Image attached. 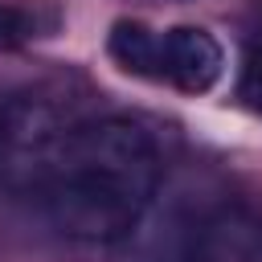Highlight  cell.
<instances>
[{
  "instance_id": "obj_1",
  "label": "cell",
  "mask_w": 262,
  "mask_h": 262,
  "mask_svg": "<svg viewBox=\"0 0 262 262\" xmlns=\"http://www.w3.org/2000/svg\"><path fill=\"white\" fill-rule=\"evenodd\" d=\"M160 176L164 147L139 119H78L33 94L0 106V180L33 196L45 221L74 242L127 237Z\"/></svg>"
},
{
  "instance_id": "obj_2",
  "label": "cell",
  "mask_w": 262,
  "mask_h": 262,
  "mask_svg": "<svg viewBox=\"0 0 262 262\" xmlns=\"http://www.w3.org/2000/svg\"><path fill=\"white\" fill-rule=\"evenodd\" d=\"M221 70H225V53L213 41V33L192 25H176L160 33V78H168L184 94L213 90Z\"/></svg>"
},
{
  "instance_id": "obj_3",
  "label": "cell",
  "mask_w": 262,
  "mask_h": 262,
  "mask_svg": "<svg viewBox=\"0 0 262 262\" xmlns=\"http://www.w3.org/2000/svg\"><path fill=\"white\" fill-rule=\"evenodd\" d=\"M180 262H262V217L250 209L205 217Z\"/></svg>"
},
{
  "instance_id": "obj_4",
  "label": "cell",
  "mask_w": 262,
  "mask_h": 262,
  "mask_svg": "<svg viewBox=\"0 0 262 262\" xmlns=\"http://www.w3.org/2000/svg\"><path fill=\"white\" fill-rule=\"evenodd\" d=\"M106 53L139 78H160V33L139 20H115L106 37Z\"/></svg>"
},
{
  "instance_id": "obj_5",
  "label": "cell",
  "mask_w": 262,
  "mask_h": 262,
  "mask_svg": "<svg viewBox=\"0 0 262 262\" xmlns=\"http://www.w3.org/2000/svg\"><path fill=\"white\" fill-rule=\"evenodd\" d=\"M237 98L254 111H262V41H250L242 53V74H237Z\"/></svg>"
},
{
  "instance_id": "obj_6",
  "label": "cell",
  "mask_w": 262,
  "mask_h": 262,
  "mask_svg": "<svg viewBox=\"0 0 262 262\" xmlns=\"http://www.w3.org/2000/svg\"><path fill=\"white\" fill-rule=\"evenodd\" d=\"M33 29H37V25H33V16H29L25 8L0 0V49H12V45H20V41H29Z\"/></svg>"
}]
</instances>
